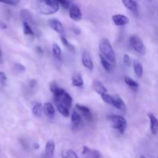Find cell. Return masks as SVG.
<instances>
[{
  "mask_svg": "<svg viewBox=\"0 0 158 158\" xmlns=\"http://www.w3.org/2000/svg\"><path fill=\"white\" fill-rule=\"evenodd\" d=\"M60 5L56 0H38L37 9L40 14L50 15L59 10Z\"/></svg>",
  "mask_w": 158,
  "mask_h": 158,
  "instance_id": "1",
  "label": "cell"
},
{
  "mask_svg": "<svg viewBox=\"0 0 158 158\" xmlns=\"http://www.w3.org/2000/svg\"><path fill=\"white\" fill-rule=\"evenodd\" d=\"M99 49L100 54L103 56L110 63L115 64L116 56L110 42L106 38H103L99 42Z\"/></svg>",
  "mask_w": 158,
  "mask_h": 158,
  "instance_id": "2",
  "label": "cell"
},
{
  "mask_svg": "<svg viewBox=\"0 0 158 158\" xmlns=\"http://www.w3.org/2000/svg\"><path fill=\"white\" fill-rule=\"evenodd\" d=\"M108 120L113 128L117 130L121 134L124 133L127 124L124 117L119 115H110L108 117Z\"/></svg>",
  "mask_w": 158,
  "mask_h": 158,
  "instance_id": "3",
  "label": "cell"
},
{
  "mask_svg": "<svg viewBox=\"0 0 158 158\" xmlns=\"http://www.w3.org/2000/svg\"><path fill=\"white\" fill-rule=\"evenodd\" d=\"M130 43L133 49L140 55H144L146 52L144 44L140 37L136 35H133L130 37Z\"/></svg>",
  "mask_w": 158,
  "mask_h": 158,
  "instance_id": "4",
  "label": "cell"
},
{
  "mask_svg": "<svg viewBox=\"0 0 158 158\" xmlns=\"http://www.w3.org/2000/svg\"><path fill=\"white\" fill-rule=\"evenodd\" d=\"M54 101L59 102V103L67 106L69 109L72 106L73 99L71 97V96L64 90L60 96H58L56 97H54Z\"/></svg>",
  "mask_w": 158,
  "mask_h": 158,
  "instance_id": "5",
  "label": "cell"
},
{
  "mask_svg": "<svg viewBox=\"0 0 158 158\" xmlns=\"http://www.w3.org/2000/svg\"><path fill=\"white\" fill-rule=\"evenodd\" d=\"M81 61L84 67H86V69H88L89 70H93L94 69V63H93L90 55H89V53L87 51L85 50L83 52L81 56Z\"/></svg>",
  "mask_w": 158,
  "mask_h": 158,
  "instance_id": "6",
  "label": "cell"
},
{
  "mask_svg": "<svg viewBox=\"0 0 158 158\" xmlns=\"http://www.w3.org/2000/svg\"><path fill=\"white\" fill-rule=\"evenodd\" d=\"M69 17L74 21H80L82 19V12L80 8L76 5L69 6Z\"/></svg>",
  "mask_w": 158,
  "mask_h": 158,
  "instance_id": "7",
  "label": "cell"
},
{
  "mask_svg": "<svg viewBox=\"0 0 158 158\" xmlns=\"http://www.w3.org/2000/svg\"><path fill=\"white\" fill-rule=\"evenodd\" d=\"M48 23H49V26H50L51 29H52L56 32L60 34L64 33V27H63L61 22L59 21L57 19H50Z\"/></svg>",
  "mask_w": 158,
  "mask_h": 158,
  "instance_id": "8",
  "label": "cell"
},
{
  "mask_svg": "<svg viewBox=\"0 0 158 158\" xmlns=\"http://www.w3.org/2000/svg\"><path fill=\"white\" fill-rule=\"evenodd\" d=\"M112 20L114 24L117 26H126L129 23V19L124 15L122 14H117L112 16Z\"/></svg>",
  "mask_w": 158,
  "mask_h": 158,
  "instance_id": "9",
  "label": "cell"
},
{
  "mask_svg": "<svg viewBox=\"0 0 158 158\" xmlns=\"http://www.w3.org/2000/svg\"><path fill=\"white\" fill-rule=\"evenodd\" d=\"M56 144L52 140H49L46 142L45 147L44 158H52L53 157L54 151H55Z\"/></svg>",
  "mask_w": 158,
  "mask_h": 158,
  "instance_id": "10",
  "label": "cell"
},
{
  "mask_svg": "<svg viewBox=\"0 0 158 158\" xmlns=\"http://www.w3.org/2000/svg\"><path fill=\"white\" fill-rule=\"evenodd\" d=\"M123 6L134 15H138V5L134 0H122Z\"/></svg>",
  "mask_w": 158,
  "mask_h": 158,
  "instance_id": "11",
  "label": "cell"
},
{
  "mask_svg": "<svg viewBox=\"0 0 158 158\" xmlns=\"http://www.w3.org/2000/svg\"><path fill=\"white\" fill-rule=\"evenodd\" d=\"M113 97H114V100H113L112 106H115L117 110H119L121 112H126V104H125L124 101L121 99V97H119L118 95L113 96Z\"/></svg>",
  "mask_w": 158,
  "mask_h": 158,
  "instance_id": "12",
  "label": "cell"
},
{
  "mask_svg": "<svg viewBox=\"0 0 158 158\" xmlns=\"http://www.w3.org/2000/svg\"><path fill=\"white\" fill-rule=\"evenodd\" d=\"M82 154L86 158H100V153L98 151L89 149L86 146L83 147Z\"/></svg>",
  "mask_w": 158,
  "mask_h": 158,
  "instance_id": "13",
  "label": "cell"
},
{
  "mask_svg": "<svg viewBox=\"0 0 158 158\" xmlns=\"http://www.w3.org/2000/svg\"><path fill=\"white\" fill-rule=\"evenodd\" d=\"M148 117L150 119V125H151V131L154 135H157L158 131V121L155 116L151 113L148 114Z\"/></svg>",
  "mask_w": 158,
  "mask_h": 158,
  "instance_id": "14",
  "label": "cell"
},
{
  "mask_svg": "<svg viewBox=\"0 0 158 158\" xmlns=\"http://www.w3.org/2000/svg\"><path fill=\"white\" fill-rule=\"evenodd\" d=\"M92 86L94 90L95 91V92H97V94H100V95L103 94L107 93V89L106 88V86L103 84V83H101V82L99 81V80H94Z\"/></svg>",
  "mask_w": 158,
  "mask_h": 158,
  "instance_id": "15",
  "label": "cell"
},
{
  "mask_svg": "<svg viewBox=\"0 0 158 158\" xmlns=\"http://www.w3.org/2000/svg\"><path fill=\"white\" fill-rule=\"evenodd\" d=\"M19 15L21 19L23 22H26L29 24V23H33V18H32V15L29 10L26 9H23L20 10Z\"/></svg>",
  "mask_w": 158,
  "mask_h": 158,
  "instance_id": "16",
  "label": "cell"
},
{
  "mask_svg": "<svg viewBox=\"0 0 158 158\" xmlns=\"http://www.w3.org/2000/svg\"><path fill=\"white\" fill-rule=\"evenodd\" d=\"M100 56V63H101L102 66H103V69L106 71V72H111V71L114 69V63H110L108 60H106L104 56H103L102 54L100 53L99 55Z\"/></svg>",
  "mask_w": 158,
  "mask_h": 158,
  "instance_id": "17",
  "label": "cell"
},
{
  "mask_svg": "<svg viewBox=\"0 0 158 158\" xmlns=\"http://www.w3.org/2000/svg\"><path fill=\"white\" fill-rule=\"evenodd\" d=\"M43 111H44L45 114L46 115V117H48L49 118H53L54 116H55V109H54L53 105L52 104L49 102L47 103H45L43 105Z\"/></svg>",
  "mask_w": 158,
  "mask_h": 158,
  "instance_id": "18",
  "label": "cell"
},
{
  "mask_svg": "<svg viewBox=\"0 0 158 158\" xmlns=\"http://www.w3.org/2000/svg\"><path fill=\"white\" fill-rule=\"evenodd\" d=\"M76 108H77L79 111H80L83 115H84L85 118H86V120H92V114H91L90 112V110H89L87 106L77 103V104H76Z\"/></svg>",
  "mask_w": 158,
  "mask_h": 158,
  "instance_id": "19",
  "label": "cell"
},
{
  "mask_svg": "<svg viewBox=\"0 0 158 158\" xmlns=\"http://www.w3.org/2000/svg\"><path fill=\"white\" fill-rule=\"evenodd\" d=\"M72 84L76 87H83V80L80 73H75L72 77Z\"/></svg>",
  "mask_w": 158,
  "mask_h": 158,
  "instance_id": "20",
  "label": "cell"
},
{
  "mask_svg": "<svg viewBox=\"0 0 158 158\" xmlns=\"http://www.w3.org/2000/svg\"><path fill=\"white\" fill-rule=\"evenodd\" d=\"M55 102V104L56 106L57 110H58L59 112L65 117H68L69 116V108L67 106H66L65 105L62 104V103H59L57 101H54Z\"/></svg>",
  "mask_w": 158,
  "mask_h": 158,
  "instance_id": "21",
  "label": "cell"
},
{
  "mask_svg": "<svg viewBox=\"0 0 158 158\" xmlns=\"http://www.w3.org/2000/svg\"><path fill=\"white\" fill-rule=\"evenodd\" d=\"M134 69L137 77H138V78L142 77V76H143V65H142V63H140V62L137 61V60H134Z\"/></svg>",
  "mask_w": 158,
  "mask_h": 158,
  "instance_id": "22",
  "label": "cell"
},
{
  "mask_svg": "<svg viewBox=\"0 0 158 158\" xmlns=\"http://www.w3.org/2000/svg\"><path fill=\"white\" fill-rule=\"evenodd\" d=\"M81 120L82 119L80 114H79L75 110H73L72 111V114H71V121H72L73 124L74 126H78V125L81 123Z\"/></svg>",
  "mask_w": 158,
  "mask_h": 158,
  "instance_id": "23",
  "label": "cell"
},
{
  "mask_svg": "<svg viewBox=\"0 0 158 158\" xmlns=\"http://www.w3.org/2000/svg\"><path fill=\"white\" fill-rule=\"evenodd\" d=\"M43 105L41 103H35L33 106H32V114H33L35 117H40L42 115V113H43Z\"/></svg>",
  "mask_w": 158,
  "mask_h": 158,
  "instance_id": "24",
  "label": "cell"
},
{
  "mask_svg": "<svg viewBox=\"0 0 158 158\" xmlns=\"http://www.w3.org/2000/svg\"><path fill=\"white\" fill-rule=\"evenodd\" d=\"M124 82L128 86H130L131 88H132V89H134V90H137V88L139 87L138 83H137L136 81H134V80H133V79H131V77H125Z\"/></svg>",
  "mask_w": 158,
  "mask_h": 158,
  "instance_id": "25",
  "label": "cell"
},
{
  "mask_svg": "<svg viewBox=\"0 0 158 158\" xmlns=\"http://www.w3.org/2000/svg\"><path fill=\"white\" fill-rule=\"evenodd\" d=\"M62 158H79L73 150H64L62 151Z\"/></svg>",
  "mask_w": 158,
  "mask_h": 158,
  "instance_id": "26",
  "label": "cell"
},
{
  "mask_svg": "<svg viewBox=\"0 0 158 158\" xmlns=\"http://www.w3.org/2000/svg\"><path fill=\"white\" fill-rule=\"evenodd\" d=\"M52 52H53L54 56L56 57L57 59L60 60L62 56V51L61 49H60V46L56 43H53L52 46Z\"/></svg>",
  "mask_w": 158,
  "mask_h": 158,
  "instance_id": "27",
  "label": "cell"
},
{
  "mask_svg": "<svg viewBox=\"0 0 158 158\" xmlns=\"http://www.w3.org/2000/svg\"><path fill=\"white\" fill-rule=\"evenodd\" d=\"M23 32H24L25 35H34V32L33 30L31 28L30 25L29 24L26 22H23Z\"/></svg>",
  "mask_w": 158,
  "mask_h": 158,
  "instance_id": "28",
  "label": "cell"
},
{
  "mask_svg": "<svg viewBox=\"0 0 158 158\" xmlns=\"http://www.w3.org/2000/svg\"><path fill=\"white\" fill-rule=\"evenodd\" d=\"M101 98L105 103H108V104L110 105L113 104V100H114V97H113V96L107 94V93L101 94Z\"/></svg>",
  "mask_w": 158,
  "mask_h": 158,
  "instance_id": "29",
  "label": "cell"
},
{
  "mask_svg": "<svg viewBox=\"0 0 158 158\" xmlns=\"http://www.w3.org/2000/svg\"><path fill=\"white\" fill-rule=\"evenodd\" d=\"M61 41H62V43H63V44L66 47L69 48V49H74V46L69 43V42L68 41L67 39L66 38V36H65L64 35H61Z\"/></svg>",
  "mask_w": 158,
  "mask_h": 158,
  "instance_id": "30",
  "label": "cell"
},
{
  "mask_svg": "<svg viewBox=\"0 0 158 158\" xmlns=\"http://www.w3.org/2000/svg\"><path fill=\"white\" fill-rule=\"evenodd\" d=\"M0 2L11 5V6H16L20 2V0H0Z\"/></svg>",
  "mask_w": 158,
  "mask_h": 158,
  "instance_id": "31",
  "label": "cell"
},
{
  "mask_svg": "<svg viewBox=\"0 0 158 158\" xmlns=\"http://www.w3.org/2000/svg\"><path fill=\"white\" fill-rule=\"evenodd\" d=\"M7 79V76L6 75V73L2 71H0V84L6 85Z\"/></svg>",
  "mask_w": 158,
  "mask_h": 158,
  "instance_id": "32",
  "label": "cell"
},
{
  "mask_svg": "<svg viewBox=\"0 0 158 158\" xmlns=\"http://www.w3.org/2000/svg\"><path fill=\"white\" fill-rule=\"evenodd\" d=\"M14 67H15V70H16L17 72L22 73L24 72V71L26 70V67H25L23 64H20V63H15V64L14 65Z\"/></svg>",
  "mask_w": 158,
  "mask_h": 158,
  "instance_id": "33",
  "label": "cell"
},
{
  "mask_svg": "<svg viewBox=\"0 0 158 158\" xmlns=\"http://www.w3.org/2000/svg\"><path fill=\"white\" fill-rule=\"evenodd\" d=\"M56 2L59 3V5L63 6L64 9H69V3L67 0H56Z\"/></svg>",
  "mask_w": 158,
  "mask_h": 158,
  "instance_id": "34",
  "label": "cell"
},
{
  "mask_svg": "<svg viewBox=\"0 0 158 158\" xmlns=\"http://www.w3.org/2000/svg\"><path fill=\"white\" fill-rule=\"evenodd\" d=\"M123 63H124V64L126 65L127 66H130L131 65V57L129 56V55H127V54H125L124 56H123Z\"/></svg>",
  "mask_w": 158,
  "mask_h": 158,
  "instance_id": "35",
  "label": "cell"
},
{
  "mask_svg": "<svg viewBox=\"0 0 158 158\" xmlns=\"http://www.w3.org/2000/svg\"><path fill=\"white\" fill-rule=\"evenodd\" d=\"M0 28H1L2 29H7V25L5 23H0Z\"/></svg>",
  "mask_w": 158,
  "mask_h": 158,
  "instance_id": "36",
  "label": "cell"
},
{
  "mask_svg": "<svg viewBox=\"0 0 158 158\" xmlns=\"http://www.w3.org/2000/svg\"><path fill=\"white\" fill-rule=\"evenodd\" d=\"M73 32H75L76 34H80V29H77V28H76V29H73Z\"/></svg>",
  "mask_w": 158,
  "mask_h": 158,
  "instance_id": "37",
  "label": "cell"
},
{
  "mask_svg": "<svg viewBox=\"0 0 158 158\" xmlns=\"http://www.w3.org/2000/svg\"><path fill=\"white\" fill-rule=\"evenodd\" d=\"M36 50L38 51V52H40V54H41V53H43V49H42L41 48H40V47H36Z\"/></svg>",
  "mask_w": 158,
  "mask_h": 158,
  "instance_id": "38",
  "label": "cell"
},
{
  "mask_svg": "<svg viewBox=\"0 0 158 158\" xmlns=\"http://www.w3.org/2000/svg\"><path fill=\"white\" fill-rule=\"evenodd\" d=\"M34 148H35V149H38L39 145L37 144V143H36V144H34Z\"/></svg>",
  "mask_w": 158,
  "mask_h": 158,
  "instance_id": "39",
  "label": "cell"
},
{
  "mask_svg": "<svg viewBox=\"0 0 158 158\" xmlns=\"http://www.w3.org/2000/svg\"><path fill=\"white\" fill-rule=\"evenodd\" d=\"M2 54L1 50H0V62L2 61Z\"/></svg>",
  "mask_w": 158,
  "mask_h": 158,
  "instance_id": "40",
  "label": "cell"
},
{
  "mask_svg": "<svg viewBox=\"0 0 158 158\" xmlns=\"http://www.w3.org/2000/svg\"><path fill=\"white\" fill-rule=\"evenodd\" d=\"M140 158H147V157H144V156H143V155H141V156H140Z\"/></svg>",
  "mask_w": 158,
  "mask_h": 158,
  "instance_id": "41",
  "label": "cell"
}]
</instances>
